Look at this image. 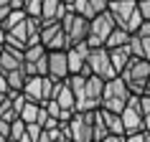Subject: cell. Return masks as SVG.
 Masks as SVG:
<instances>
[{"instance_id":"83f0119b","label":"cell","mask_w":150,"mask_h":142,"mask_svg":"<svg viewBox=\"0 0 150 142\" xmlns=\"http://www.w3.org/2000/svg\"><path fill=\"white\" fill-rule=\"evenodd\" d=\"M135 33H137L140 38H148V36H150V20H142V25H140Z\"/></svg>"},{"instance_id":"cb8c5ba5","label":"cell","mask_w":150,"mask_h":142,"mask_svg":"<svg viewBox=\"0 0 150 142\" xmlns=\"http://www.w3.org/2000/svg\"><path fill=\"white\" fill-rule=\"evenodd\" d=\"M140 112H142V117L150 114V94H140Z\"/></svg>"},{"instance_id":"4dcf8cb0","label":"cell","mask_w":150,"mask_h":142,"mask_svg":"<svg viewBox=\"0 0 150 142\" xmlns=\"http://www.w3.org/2000/svg\"><path fill=\"white\" fill-rule=\"evenodd\" d=\"M135 36H137V33H135ZM142 51H145V58L150 61V36H148V38H142Z\"/></svg>"},{"instance_id":"e575fe53","label":"cell","mask_w":150,"mask_h":142,"mask_svg":"<svg viewBox=\"0 0 150 142\" xmlns=\"http://www.w3.org/2000/svg\"><path fill=\"white\" fill-rule=\"evenodd\" d=\"M145 94H150V79H148V84H145Z\"/></svg>"},{"instance_id":"ba28073f","label":"cell","mask_w":150,"mask_h":142,"mask_svg":"<svg viewBox=\"0 0 150 142\" xmlns=\"http://www.w3.org/2000/svg\"><path fill=\"white\" fill-rule=\"evenodd\" d=\"M135 8H137V0H110V13L115 15L120 28H127L130 15L135 13Z\"/></svg>"},{"instance_id":"f546056e","label":"cell","mask_w":150,"mask_h":142,"mask_svg":"<svg viewBox=\"0 0 150 142\" xmlns=\"http://www.w3.org/2000/svg\"><path fill=\"white\" fill-rule=\"evenodd\" d=\"M10 10H13V5H0V23L10 15Z\"/></svg>"},{"instance_id":"e0dca14e","label":"cell","mask_w":150,"mask_h":142,"mask_svg":"<svg viewBox=\"0 0 150 142\" xmlns=\"http://www.w3.org/2000/svg\"><path fill=\"white\" fill-rule=\"evenodd\" d=\"M5 76H8V84H10V91H23V84L28 79V74L25 69H13V71H5Z\"/></svg>"},{"instance_id":"74e56055","label":"cell","mask_w":150,"mask_h":142,"mask_svg":"<svg viewBox=\"0 0 150 142\" xmlns=\"http://www.w3.org/2000/svg\"><path fill=\"white\" fill-rule=\"evenodd\" d=\"M61 142H74V140H71V137H66V140H61Z\"/></svg>"},{"instance_id":"2e32d148","label":"cell","mask_w":150,"mask_h":142,"mask_svg":"<svg viewBox=\"0 0 150 142\" xmlns=\"http://www.w3.org/2000/svg\"><path fill=\"white\" fill-rule=\"evenodd\" d=\"M130 36H132V33L127 31V28H115V31L110 33V36H107V41H104V46L107 48H120V46H127V41H130Z\"/></svg>"},{"instance_id":"8d00e7d4","label":"cell","mask_w":150,"mask_h":142,"mask_svg":"<svg viewBox=\"0 0 150 142\" xmlns=\"http://www.w3.org/2000/svg\"><path fill=\"white\" fill-rule=\"evenodd\" d=\"M5 140H8V137H5V134H3V132H0V142H5Z\"/></svg>"},{"instance_id":"ac0fdd59","label":"cell","mask_w":150,"mask_h":142,"mask_svg":"<svg viewBox=\"0 0 150 142\" xmlns=\"http://www.w3.org/2000/svg\"><path fill=\"white\" fill-rule=\"evenodd\" d=\"M25 18H28V13H25L23 8H13V10H10V15L5 18V20H3V23H0V25H3V28H5V31H10V28H13V25H18V23H23Z\"/></svg>"},{"instance_id":"836d02e7","label":"cell","mask_w":150,"mask_h":142,"mask_svg":"<svg viewBox=\"0 0 150 142\" xmlns=\"http://www.w3.org/2000/svg\"><path fill=\"white\" fill-rule=\"evenodd\" d=\"M145 132H150V114H145Z\"/></svg>"},{"instance_id":"8fae6325","label":"cell","mask_w":150,"mask_h":142,"mask_svg":"<svg viewBox=\"0 0 150 142\" xmlns=\"http://www.w3.org/2000/svg\"><path fill=\"white\" fill-rule=\"evenodd\" d=\"M69 10H71V8L64 3V0H43V13H41V20H43V23L61 20Z\"/></svg>"},{"instance_id":"603a6c76","label":"cell","mask_w":150,"mask_h":142,"mask_svg":"<svg viewBox=\"0 0 150 142\" xmlns=\"http://www.w3.org/2000/svg\"><path fill=\"white\" fill-rule=\"evenodd\" d=\"M25 13L31 18H41V13H43V0H25Z\"/></svg>"},{"instance_id":"9c48e42d","label":"cell","mask_w":150,"mask_h":142,"mask_svg":"<svg viewBox=\"0 0 150 142\" xmlns=\"http://www.w3.org/2000/svg\"><path fill=\"white\" fill-rule=\"evenodd\" d=\"M48 76L66 79L69 76V56L66 51H48Z\"/></svg>"},{"instance_id":"5b68a950","label":"cell","mask_w":150,"mask_h":142,"mask_svg":"<svg viewBox=\"0 0 150 142\" xmlns=\"http://www.w3.org/2000/svg\"><path fill=\"white\" fill-rule=\"evenodd\" d=\"M94 112H74V117L69 119L74 142H94Z\"/></svg>"},{"instance_id":"ffe728a7","label":"cell","mask_w":150,"mask_h":142,"mask_svg":"<svg viewBox=\"0 0 150 142\" xmlns=\"http://www.w3.org/2000/svg\"><path fill=\"white\" fill-rule=\"evenodd\" d=\"M38 112H41L38 102H25L23 112H21V119H23V122H36V119H38Z\"/></svg>"},{"instance_id":"4316f807","label":"cell","mask_w":150,"mask_h":142,"mask_svg":"<svg viewBox=\"0 0 150 142\" xmlns=\"http://www.w3.org/2000/svg\"><path fill=\"white\" fill-rule=\"evenodd\" d=\"M125 142H145V129H142V132H132V134H125Z\"/></svg>"},{"instance_id":"5bb4252c","label":"cell","mask_w":150,"mask_h":142,"mask_svg":"<svg viewBox=\"0 0 150 142\" xmlns=\"http://www.w3.org/2000/svg\"><path fill=\"white\" fill-rule=\"evenodd\" d=\"M99 112H102L104 124H107L110 134H125V122H122V114H117V112H110V109H102V107H99Z\"/></svg>"},{"instance_id":"6da1fadb","label":"cell","mask_w":150,"mask_h":142,"mask_svg":"<svg viewBox=\"0 0 150 142\" xmlns=\"http://www.w3.org/2000/svg\"><path fill=\"white\" fill-rule=\"evenodd\" d=\"M130 96H132V91H130V86L125 84L122 76L107 79L104 81V94H102V109L122 114V109H125L127 102H130Z\"/></svg>"},{"instance_id":"ab89813d","label":"cell","mask_w":150,"mask_h":142,"mask_svg":"<svg viewBox=\"0 0 150 142\" xmlns=\"http://www.w3.org/2000/svg\"><path fill=\"white\" fill-rule=\"evenodd\" d=\"M3 48H5V46H0V53H3Z\"/></svg>"},{"instance_id":"8992f818","label":"cell","mask_w":150,"mask_h":142,"mask_svg":"<svg viewBox=\"0 0 150 142\" xmlns=\"http://www.w3.org/2000/svg\"><path fill=\"white\" fill-rule=\"evenodd\" d=\"M41 43L48 51H66L69 48V36L64 31L61 20H54V23H43L41 20Z\"/></svg>"},{"instance_id":"d6a6232c","label":"cell","mask_w":150,"mask_h":142,"mask_svg":"<svg viewBox=\"0 0 150 142\" xmlns=\"http://www.w3.org/2000/svg\"><path fill=\"white\" fill-rule=\"evenodd\" d=\"M13 8H25V0H10Z\"/></svg>"},{"instance_id":"3957f363","label":"cell","mask_w":150,"mask_h":142,"mask_svg":"<svg viewBox=\"0 0 150 142\" xmlns=\"http://www.w3.org/2000/svg\"><path fill=\"white\" fill-rule=\"evenodd\" d=\"M115 28H117V20H115V15L110 13V8L102 10L99 15H94L92 20H89V38H87V43H89L92 48L104 46L107 36H110Z\"/></svg>"},{"instance_id":"7c38bea8","label":"cell","mask_w":150,"mask_h":142,"mask_svg":"<svg viewBox=\"0 0 150 142\" xmlns=\"http://www.w3.org/2000/svg\"><path fill=\"white\" fill-rule=\"evenodd\" d=\"M23 94L28 102L43 104V76H28L23 84Z\"/></svg>"},{"instance_id":"44dd1931","label":"cell","mask_w":150,"mask_h":142,"mask_svg":"<svg viewBox=\"0 0 150 142\" xmlns=\"http://www.w3.org/2000/svg\"><path fill=\"white\" fill-rule=\"evenodd\" d=\"M127 48H130V53L135 56V58H145V51H142V38L140 36H130V41H127Z\"/></svg>"},{"instance_id":"9a60e30c","label":"cell","mask_w":150,"mask_h":142,"mask_svg":"<svg viewBox=\"0 0 150 142\" xmlns=\"http://www.w3.org/2000/svg\"><path fill=\"white\" fill-rule=\"evenodd\" d=\"M110 58H112L115 71H117V74H122V71H125V66L130 63V58H132V53H130V48H127V46H120V48H110Z\"/></svg>"},{"instance_id":"7a4b0ae2","label":"cell","mask_w":150,"mask_h":142,"mask_svg":"<svg viewBox=\"0 0 150 142\" xmlns=\"http://www.w3.org/2000/svg\"><path fill=\"white\" fill-rule=\"evenodd\" d=\"M120 76L125 79V84L130 86L132 94H145V84H148V79H150V61L148 58H135L132 56Z\"/></svg>"},{"instance_id":"7402d4cb","label":"cell","mask_w":150,"mask_h":142,"mask_svg":"<svg viewBox=\"0 0 150 142\" xmlns=\"http://www.w3.org/2000/svg\"><path fill=\"white\" fill-rule=\"evenodd\" d=\"M25 127H28V122H23L21 117H16L13 124H10V140H21L25 134Z\"/></svg>"},{"instance_id":"d4e9b609","label":"cell","mask_w":150,"mask_h":142,"mask_svg":"<svg viewBox=\"0 0 150 142\" xmlns=\"http://www.w3.org/2000/svg\"><path fill=\"white\" fill-rule=\"evenodd\" d=\"M137 8H140L142 18H145V20H150V0H137Z\"/></svg>"},{"instance_id":"1f68e13d","label":"cell","mask_w":150,"mask_h":142,"mask_svg":"<svg viewBox=\"0 0 150 142\" xmlns=\"http://www.w3.org/2000/svg\"><path fill=\"white\" fill-rule=\"evenodd\" d=\"M5 38H8V31L0 25V46H5Z\"/></svg>"},{"instance_id":"277c9868","label":"cell","mask_w":150,"mask_h":142,"mask_svg":"<svg viewBox=\"0 0 150 142\" xmlns=\"http://www.w3.org/2000/svg\"><path fill=\"white\" fill-rule=\"evenodd\" d=\"M61 25H64V31H66V36H69V46L84 43L89 38V18L79 15L76 10H69L61 18Z\"/></svg>"},{"instance_id":"d590c367","label":"cell","mask_w":150,"mask_h":142,"mask_svg":"<svg viewBox=\"0 0 150 142\" xmlns=\"http://www.w3.org/2000/svg\"><path fill=\"white\" fill-rule=\"evenodd\" d=\"M0 5H10V0H0Z\"/></svg>"},{"instance_id":"484cf974","label":"cell","mask_w":150,"mask_h":142,"mask_svg":"<svg viewBox=\"0 0 150 142\" xmlns=\"http://www.w3.org/2000/svg\"><path fill=\"white\" fill-rule=\"evenodd\" d=\"M0 91L3 94H10V84H8V76H5L3 69H0Z\"/></svg>"},{"instance_id":"4fadbf2b","label":"cell","mask_w":150,"mask_h":142,"mask_svg":"<svg viewBox=\"0 0 150 142\" xmlns=\"http://www.w3.org/2000/svg\"><path fill=\"white\" fill-rule=\"evenodd\" d=\"M21 66H23V51L5 46L3 53H0V69L3 71H13V69H21Z\"/></svg>"},{"instance_id":"30bf717a","label":"cell","mask_w":150,"mask_h":142,"mask_svg":"<svg viewBox=\"0 0 150 142\" xmlns=\"http://www.w3.org/2000/svg\"><path fill=\"white\" fill-rule=\"evenodd\" d=\"M110 8V0H76L74 5H71V10H76L79 15H84V18H92L94 15H99L102 10H107Z\"/></svg>"},{"instance_id":"d6986e66","label":"cell","mask_w":150,"mask_h":142,"mask_svg":"<svg viewBox=\"0 0 150 142\" xmlns=\"http://www.w3.org/2000/svg\"><path fill=\"white\" fill-rule=\"evenodd\" d=\"M107 134H110V129H107V124H104V117H102V112L97 109V112H94V142L104 140Z\"/></svg>"},{"instance_id":"52a82bcc","label":"cell","mask_w":150,"mask_h":142,"mask_svg":"<svg viewBox=\"0 0 150 142\" xmlns=\"http://www.w3.org/2000/svg\"><path fill=\"white\" fill-rule=\"evenodd\" d=\"M87 66H89V74H97V76H102V79H115V76H120L117 71H115V66H112L110 48H107V46L92 48Z\"/></svg>"},{"instance_id":"f35d334b","label":"cell","mask_w":150,"mask_h":142,"mask_svg":"<svg viewBox=\"0 0 150 142\" xmlns=\"http://www.w3.org/2000/svg\"><path fill=\"white\" fill-rule=\"evenodd\" d=\"M5 142H18V140H10V137H8V140H5Z\"/></svg>"},{"instance_id":"f1b7e54d","label":"cell","mask_w":150,"mask_h":142,"mask_svg":"<svg viewBox=\"0 0 150 142\" xmlns=\"http://www.w3.org/2000/svg\"><path fill=\"white\" fill-rule=\"evenodd\" d=\"M99 142H125V134H107V137L99 140Z\"/></svg>"}]
</instances>
